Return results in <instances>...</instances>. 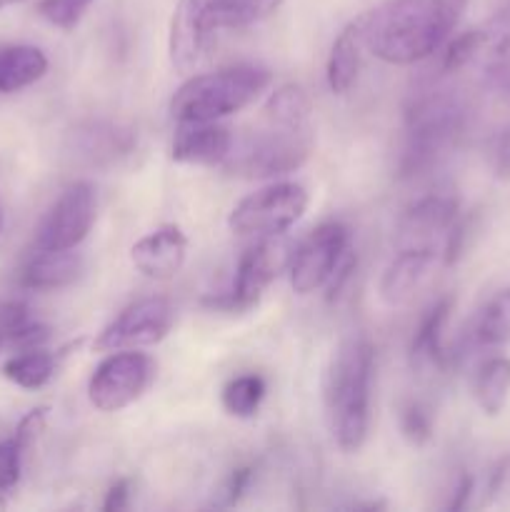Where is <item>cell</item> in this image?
<instances>
[{"label":"cell","instance_id":"obj_1","mask_svg":"<svg viewBox=\"0 0 510 512\" xmlns=\"http://www.w3.org/2000/svg\"><path fill=\"white\" fill-rule=\"evenodd\" d=\"M468 0H385L358 15L365 50L388 65H413L438 53L463 18Z\"/></svg>","mask_w":510,"mask_h":512},{"label":"cell","instance_id":"obj_2","mask_svg":"<svg viewBox=\"0 0 510 512\" xmlns=\"http://www.w3.org/2000/svg\"><path fill=\"white\" fill-rule=\"evenodd\" d=\"M373 365L375 348L368 335L350 333L340 340L325 368V420L343 453H358L368 440Z\"/></svg>","mask_w":510,"mask_h":512},{"label":"cell","instance_id":"obj_3","mask_svg":"<svg viewBox=\"0 0 510 512\" xmlns=\"http://www.w3.org/2000/svg\"><path fill=\"white\" fill-rule=\"evenodd\" d=\"M283 0H178L170 20V60L178 70L195 68L220 30H238L270 18Z\"/></svg>","mask_w":510,"mask_h":512},{"label":"cell","instance_id":"obj_4","mask_svg":"<svg viewBox=\"0 0 510 512\" xmlns=\"http://www.w3.org/2000/svg\"><path fill=\"white\" fill-rule=\"evenodd\" d=\"M465 128V105L445 90L418 95L405 113L398 175L420 178L455 148Z\"/></svg>","mask_w":510,"mask_h":512},{"label":"cell","instance_id":"obj_5","mask_svg":"<svg viewBox=\"0 0 510 512\" xmlns=\"http://www.w3.org/2000/svg\"><path fill=\"white\" fill-rule=\"evenodd\" d=\"M270 83H273L270 70L250 63L193 75L175 90L170 100V115L178 123H215L225 115L248 108Z\"/></svg>","mask_w":510,"mask_h":512},{"label":"cell","instance_id":"obj_6","mask_svg":"<svg viewBox=\"0 0 510 512\" xmlns=\"http://www.w3.org/2000/svg\"><path fill=\"white\" fill-rule=\"evenodd\" d=\"M313 123H285L263 115V125L230 150L223 168L243 178H278L295 173L313 155Z\"/></svg>","mask_w":510,"mask_h":512},{"label":"cell","instance_id":"obj_7","mask_svg":"<svg viewBox=\"0 0 510 512\" xmlns=\"http://www.w3.org/2000/svg\"><path fill=\"white\" fill-rule=\"evenodd\" d=\"M290 258H293V245L283 235L260 238L240 258L230 293L220 295V298H208L205 305L218 310H230V313H245L253 305H258V300L263 298L270 283L285 268H290Z\"/></svg>","mask_w":510,"mask_h":512},{"label":"cell","instance_id":"obj_8","mask_svg":"<svg viewBox=\"0 0 510 512\" xmlns=\"http://www.w3.org/2000/svg\"><path fill=\"white\" fill-rule=\"evenodd\" d=\"M308 190L298 183H273L240 200L228 225L238 235H285L308 210Z\"/></svg>","mask_w":510,"mask_h":512},{"label":"cell","instance_id":"obj_9","mask_svg":"<svg viewBox=\"0 0 510 512\" xmlns=\"http://www.w3.org/2000/svg\"><path fill=\"white\" fill-rule=\"evenodd\" d=\"M155 380V363L145 353L118 350L95 368L88 383V398L103 413H118L145 395Z\"/></svg>","mask_w":510,"mask_h":512},{"label":"cell","instance_id":"obj_10","mask_svg":"<svg viewBox=\"0 0 510 512\" xmlns=\"http://www.w3.org/2000/svg\"><path fill=\"white\" fill-rule=\"evenodd\" d=\"M95 190L80 180L68 185L50 205L35 230V250H75L95 223Z\"/></svg>","mask_w":510,"mask_h":512},{"label":"cell","instance_id":"obj_11","mask_svg":"<svg viewBox=\"0 0 510 512\" xmlns=\"http://www.w3.org/2000/svg\"><path fill=\"white\" fill-rule=\"evenodd\" d=\"M175 323V308L165 298H143L130 303L118 318L105 325L95 340L100 353H118V350H138L158 345L170 333Z\"/></svg>","mask_w":510,"mask_h":512},{"label":"cell","instance_id":"obj_12","mask_svg":"<svg viewBox=\"0 0 510 512\" xmlns=\"http://www.w3.org/2000/svg\"><path fill=\"white\" fill-rule=\"evenodd\" d=\"M350 248V233L343 223H323L293 250L290 285L298 295H310L328 285L330 275Z\"/></svg>","mask_w":510,"mask_h":512},{"label":"cell","instance_id":"obj_13","mask_svg":"<svg viewBox=\"0 0 510 512\" xmlns=\"http://www.w3.org/2000/svg\"><path fill=\"white\" fill-rule=\"evenodd\" d=\"M138 150V135L118 120H88L75 133V153L90 168H115Z\"/></svg>","mask_w":510,"mask_h":512},{"label":"cell","instance_id":"obj_14","mask_svg":"<svg viewBox=\"0 0 510 512\" xmlns=\"http://www.w3.org/2000/svg\"><path fill=\"white\" fill-rule=\"evenodd\" d=\"M435 258H438L435 245H408V248H400L398 255L390 260L388 268L380 275V300L390 305V308L410 303L420 290V285L425 283V278H428L430 268L435 265Z\"/></svg>","mask_w":510,"mask_h":512},{"label":"cell","instance_id":"obj_15","mask_svg":"<svg viewBox=\"0 0 510 512\" xmlns=\"http://www.w3.org/2000/svg\"><path fill=\"white\" fill-rule=\"evenodd\" d=\"M458 200L453 195L433 193L420 198L418 203L405 210L398 225L400 248L408 245H435V240L445 238L453 223L458 220Z\"/></svg>","mask_w":510,"mask_h":512},{"label":"cell","instance_id":"obj_16","mask_svg":"<svg viewBox=\"0 0 510 512\" xmlns=\"http://www.w3.org/2000/svg\"><path fill=\"white\" fill-rule=\"evenodd\" d=\"M185 255H188V238L178 225H160L130 248V260L135 268L153 280L173 278L183 268Z\"/></svg>","mask_w":510,"mask_h":512},{"label":"cell","instance_id":"obj_17","mask_svg":"<svg viewBox=\"0 0 510 512\" xmlns=\"http://www.w3.org/2000/svg\"><path fill=\"white\" fill-rule=\"evenodd\" d=\"M233 133L225 125L215 123H180L173 138L175 163L185 165H223L233 150Z\"/></svg>","mask_w":510,"mask_h":512},{"label":"cell","instance_id":"obj_18","mask_svg":"<svg viewBox=\"0 0 510 512\" xmlns=\"http://www.w3.org/2000/svg\"><path fill=\"white\" fill-rule=\"evenodd\" d=\"M83 273V258L73 250H38L25 263L20 283L28 290H60Z\"/></svg>","mask_w":510,"mask_h":512},{"label":"cell","instance_id":"obj_19","mask_svg":"<svg viewBox=\"0 0 510 512\" xmlns=\"http://www.w3.org/2000/svg\"><path fill=\"white\" fill-rule=\"evenodd\" d=\"M363 50V25H360V18H355L340 30V35L335 38L328 55V68H325V73H328V85L335 95H345L355 85L360 65H363Z\"/></svg>","mask_w":510,"mask_h":512},{"label":"cell","instance_id":"obj_20","mask_svg":"<svg viewBox=\"0 0 510 512\" xmlns=\"http://www.w3.org/2000/svg\"><path fill=\"white\" fill-rule=\"evenodd\" d=\"M455 300L450 295L435 300L428 310L420 318L418 328H415L413 340H410V360L413 365H438V368H445L450 360V355L445 353L443 345V333L445 325H448L450 313H453Z\"/></svg>","mask_w":510,"mask_h":512},{"label":"cell","instance_id":"obj_21","mask_svg":"<svg viewBox=\"0 0 510 512\" xmlns=\"http://www.w3.org/2000/svg\"><path fill=\"white\" fill-rule=\"evenodd\" d=\"M48 73V58L35 45H3L0 48V95L18 93L38 83Z\"/></svg>","mask_w":510,"mask_h":512},{"label":"cell","instance_id":"obj_22","mask_svg":"<svg viewBox=\"0 0 510 512\" xmlns=\"http://www.w3.org/2000/svg\"><path fill=\"white\" fill-rule=\"evenodd\" d=\"M510 398V358H490L475 375V403L485 415L495 418L503 413Z\"/></svg>","mask_w":510,"mask_h":512},{"label":"cell","instance_id":"obj_23","mask_svg":"<svg viewBox=\"0 0 510 512\" xmlns=\"http://www.w3.org/2000/svg\"><path fill=\"white\" fill-rule=\"evenodd\" d=\"M58 370V358L43 348L20 350L3 363V375L23 390H38L50 383Z\"/></svg>","mask_w":510,"mask_h":512},{"label":"cell","instance_id":"obj_24","mask_svg":"<svg viewBox=\"0 0 510 512\" xmlns=\"http://www.w3.org/2000/svg\"><path fill=\"white\" fill-rule=\"evenodd\" d=\"M478 345L503 348L510 345V288L498 290L480 310L473 330Z\"/></svg>","mask_w":510,"mask_h":512},{"label":"cell","instance_id":"obj_25","mask_svg":"<svg viewBox=\"0 0 510 512\" xmlns=\"http://www.w3.org/2000/svg\"><path fill=\"white\" fill-rule=\"evenodd\" d=\"M485 70L510 68V3L480 25V55Z\"/></svg>","mask_w":510,"mask_h":512},{"label":"cell","instance_id":"obj_26","mask_svg":"<svg viewBox=\"0 0 510 512\" xmlns=\"http://www.w3.org/2000/svg\"><path fill=\"white\" fill-rule=\"evenodd\" d=\"M265 390L268 388H265V380L260 375L245 373L225 385L220 400H223V408L235 418H253L263 403Z\"/></svg>","mask_w":510,"mask_h":512},{"label":"cell","instance_id":"obj_27","mask_svg":"<svg viewBox=\"0 0 510 512\" xmlns=\"http://www.w3.org/2000/svg\"><path fill=\"white\" fill-rule=\"evenodd\" d=\"M480 55V28H470L465 33L455 35L453 40H448L443 53V73H458V70L468 68L470 63H475Z\"/></svg>","mask_w":510,"mask_h":512},{"label":"cell","instance_id":"obj_28","mask_svg":"<svg viewBox=\"0 0 510 512\" xmlns=\"http://www.w3.org/2000/svg\"><path fill=\"white\" fill-rule=\"evenodd\" d=\"M400 430H403V438L415 448L428 443L433 438V413L428 405L418 403V400L405 405L400 413Z\"/></svg>","mask_w":510,"mask_h":512},{"label":"cell","instance_id":"obj_29","mask_svg":"<svg viewBox=\"0 0 510 512\" xmlns=\"http://www.w3.org/2000/svg\"><path fill=\"white\" fill-rule=\"evenodd\" d=\"M95 0H40L38 13L60 30H73Z\"/></svg>","mask_w":510,"mask_h":512},{"label":"cell","instance_id":"obj_30","mask_svg":"<svg viewBox=\"0 0 510 512\" xmlns=\"http://www.w3.org/2000/svg\"><path fill=\"white\" fill-rule=\"evenodd\" d=\"M23 455L25 448L15 440V435L0 443V500L13 493L18 485L20 473H23Z\"/></svg>","mask_w":510,"mask_h":512},{"label":"cell","instance_id":"obj_31","mask_svg":"<svg viewBox=\"0 0 510 512\" xmlns=\"http://www.w3.org/2000/svg\"><path fill=\"white\" fill-rule=\"evenodd\" d=\"M30 323L28 308L23 303H0V350L15 345L18 335Z\"/></svg>","mask_w":510,"mask_h":512},{"label":"cell","instance_id":"obj_32","mask_svg":"<svg viewBox=\"0 0 510 512\" xmlns=\"http://www.w3.org/2000/svg\"><path fill=\"white\" fill-rule=\"evenodd\" d=\"M253 478H255L253 465H240V468H235L233 473L228 475V480L223 483V488H220V503H218L220 508H230V505L238 503V500L245 495V490L250 488Z\"/></svg>","mask_w":510,"mask_h":512},{"label":"cell","instance_id":"obj_33","mask_svg":"<svg viewBox=\"0 0 510 512\" xmlns=\"http://www.w3.org/2000/svg\"><path fill=\"white\" fill-rule=\"evenodd\" d=\"M490 168L498 180H510V123L490 143Z\"/></svg>","mask_w":510,"mask_h":512},{"label":"cell","instance_id":"obj_34","mask_svg":"<svg viewBox=\"0 0 510 512\" xmlns=\"http://www.w3.org/2000/svg\"><path fill=\"white\" fill-rule=\"evenodd\" d=\"M45 420H48V408L30 410V413L20 420L18 428H15V440L28 450L30 445L38 440V435L45 430Z\"/></svg>","mask_w":510,"mask_h":512},{"label":"cell","instance_id":"obj_35","mask_svg":"<svg viewBox=\"0 0 510 512\" xmlns=\"http://www.w3.org/2000/svg\"><path fill=\"white\" fill-rule=\"evenodd\" d=\"M355 268H358V258H355L353 250L348 248V253L343 255V260H340L338 268H335V273L330 275V280H328V300H330V303H335V300L343 295V288L348 285V280L353 278Z\"/></svg>","mask_w":510,"mask_h":512},{"label":"cell","instance_id":"obj_36","mask_svg":"<svg viewBox=\"0 0 510 512\" xmlns=\"http://www.w3.org/2000/svg\"><path fill=\"white\" fill-rule=\"evenodd\" d=\"M130 490H133V485H130L128 478L115 480V483L108 488V493H105L103 510L105 512H120V510L128 508V505H130Z\"/></svg>","mask_w":510,"mask_h":512},{"label":"cell","instance_id":"obj_37","mask_svg":"<svg viewBox=\"0 0 510 512\" xmlns=\"http://www.w3.org/2000/svg\"><path fill=\"white\" fill-rule=\"evenodd\" d=\"M473 490H475V480L470 478V475H460L458 485H455V490H453V500H450L445 508L448 510L468 508V500H470V495H473Z\"/></svg>","mask_w":510,"mask_h":512},{"label":"cell","instance_id":"obj_38","mask_svg":"<svg viewBox=\"0 0 510 512\" xmlns=\"http://www.w3.org/2000/svg\"><path fill=\"white\" fill-rule=\"evenodd\" d=\"M490 83L495 85V90L498 93H503L505 98L510 100V68H503V70H490Z\"/></svg>","mask_w":510,"mask_h":512},{"label":"cell","instance_id":"obj_39","mask_svg":"<svg viewBox=\"0 0 510 512\" xmlns=\"http://www.w3.org/2000/svg\"><path fill=\"white\" fill-rule=\"evenodd\" d=\"M15 3H23V0H0V10L8 8V5H15Z\"/></svg>","mask_w":510,"mask_h":512},{"label":"cell","instance_id":"obj_40","mask_svg":"<svg viewBox=\"0 0 510 512\" xmlns=\"http://www.w3.org/2000/svg\"><path fill=\"white\" fill-rule=\"evenodd\" d=\"M0 233H3V208H0Z\"/></svg>","mask_w":510,"mask_h":512}]
</instances>
